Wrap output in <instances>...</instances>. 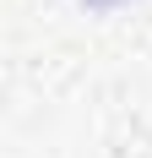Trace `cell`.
<instances>
[{
    "mask_svg": "<svg viewBox=\"0 0 152 158\" xmlns=\"http://www.w3.org/2000/svg\"><path fill=\"white\" fill-rule=\"evenodd\" d=\"M98 6H114V0H98Z\"/></svg>",
    "mask_w": 152,
    "mask_h": 158,
    "instance_id": "obj_1",
    "label": "cell"
}]
</instances>
